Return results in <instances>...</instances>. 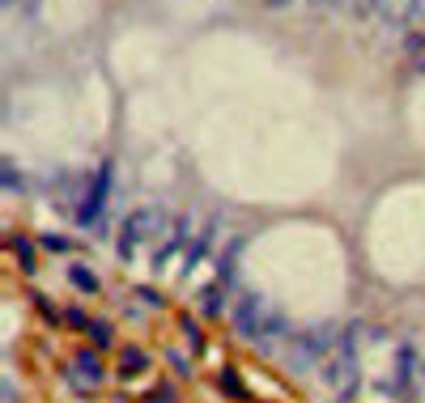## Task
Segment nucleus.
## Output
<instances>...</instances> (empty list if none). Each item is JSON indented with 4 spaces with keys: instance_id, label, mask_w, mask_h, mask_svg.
<instances>
[{
    "instance_id": "1",
    "label": "nucleus",
    "mask_w": 425,
    "mask_h": 403,
    "mask_svg": "<svg viewBox=\"0 0 425 403\" xmlns=\"http://www.w3.org/2000/svg\"><path fill=\"white\" fill-rule=\"evenodd\" d=\"M319 382L341 403H353V395H358V336L353 331L336 336L332 353L319 361Z\"/></svg>"
},
{
    "instance_id": "2",
    "label": "nucleus",
    "mask_w": 425,
    "mask_h": 403,
    "mask_svg": "<svg viewBox=\"0 0 425 403\" xmlns=\"http://www.w3.org/2000/svg\"><path fill=\"white\" fill-rule=\"evenodd\" d=\"M162 225H166V212H162L158 204L136 208V212L128 217V225H123V255H132V246H140V242H153V238L162 234Z\"/></svg>"
},
{
    "instance_id": "12",
    "label": "nucleus",
    "mask_w": 425,
    "mask_h": 403,
    "mask_svg": "<svg viewBox=\"0 0 425 403\" xmlns=\"http://www.w3.org/2000/svg\"><path fill=\"white\" fill-rule=\"evenodd\" d=\"M89 331H94V344H98V348H106V344H111V327H106V323H94Z\"/></svg>"
},
{
    "instance_id": "3",
    "label": "nucleus",
    "mask_w": 425,
    "mask_h": 403,
    "mask_svg": "<svg viewBox=\"0 0 425 403\" xmlns=\"http://www.w3.org/2000/svg\"><path fill=\"white\" fill-rule=\"evenodd\" d=\"M332 344H336L332 327H311V331H302L298 344H294V365H298V370H319V361L332 353Z\"/></svg>"
},
{
    "instance_id": "9",
    "label": "nucleus",
    "mask_w": 425,
    "mask_h": 403,
    "mask_svg": "<svg viewBox=\"0 0 425 403\" xmlns=\"http://www.w3.org/2000/svg\"><path fill=\"white\" fill-rule=\"evenodd\" d=\"M200 310H204V314H221V289H217V285H209V289L200 293Z\"/></svg>"
},
{
    "instance_id": "10",
    "label": "nucleus",
    "mask_w": 425,
    "mask_h": 403,
    "mask_svg": "<svg viewBox=\"0 0 425 403\" xmlns=\"http://www.w3.org/2000/svg\"><path fill=\"white\" fill-rule=\"evenodd\" d=\"M140 365H145V353L140 348H123V378H132V374H140Z\"/></svg>"
},
{
    "instance_id": "6",
    "label": "nucleus",
    "mask_w": 425,
    "mask_h": 403,
    "mask_svg": "<svg viewBox=\"0 0 425 403\" xmlns=\"http://www.w3.org/2000/svg\"><path fill=\"white\" fill-rule=\"evenodd\" d=\"M106 191H111V161H106V166H98V174L89 178V191H85V200L77 204V221H94V217H98V208L106 204Z\"/></svg>"
},
{
    "instance_id": "14",
    "label": "nucleus",
    "mask_w": 425,
    "mask_h": 403,
    "mask_svg": "<svg viewBox=\"0 0 425 403\" xmlns=\"http://www.w3.org/2000/svg\"><path fill=\"white\" fill-rule=\"evenodd\" d=\"M264 4H268V8H285L289 0H264Z\"/></svg>"
},
{
    "instance_id": "13",
    "label": "nucleus",
    "mask_w": 425,
    "mask_h": 403,
    "mask_svg": "<svg viewBox=\"0 0 425 403\" xmlns=\"http://www.w3.org/2000/svg\"><path fill=\"white\" fill-rule=\"evenodd\" d=\"M370 8H375V0H349V13H353V17H362V21L370 17Z\"/></svg>"
},
{
    "instance_id": "7",
    "label": "nucleus",
    "mask_w": 425,
    "mask_h": 403,
    "mask_svg": "<svg viewBox=\"0 0 425 403\" xmlns=\"http://www.w3.org/2000/svg\"><path fill=\"white\" fill-rule=\"evenodd\" d=\"M77 365H81V378L94 387V382H102V365H98V357L94 353H77Z\"/></svg>"
},
{
    "instance_id": "5",
    "label": "nucleus",
    "mask_w": 425,
    "mask_h": 403,
    "mask_svg": "<svg viewBox=\"0 0 425 403\" xmlns=\"http://www.w3.org/2000/svg\"><path fill=\"white\" fill-rule=\"evenodd\" d=\"M425 8V0H375V8H370V21H379V25H409V21H417Z\"/></svg>"
},
{
    "instance_id": "4",
    "label": "nucleus",
    "mask_w": 425,
    "mask_h": 403,
    "mask_svg": "<svg viewBox=\"0 0 425 403\" xmlns=\"http://www.w3.org/2000/svg\"><path fill=\"white\" fill-rule=\"evenodd\" d=\"M264 323H268V302H264L260 293H243V302L234 306V327H238V336H247L251 344H260Z\"/></svg>"
},
{
    "instance_id": "15",
    "label": "nucleus",
    "mask_w": 425,
    "mask_h": 403,
    "mask_svg": "<svg viewBox=\"0 0 425 403\" xmlns=\"http://www.w3.org/2000/svg\"><path fill=\"white\" fill-rule=\"evenodd\" d=\"M311 4H319V8H324V4H336V0H311Z\"/></svg>"
},
{
    "instance_id": "8",
    "label": "nucleus",
    "mask_w": 425,
    "mask_h": 403,
    "mask_svg": "<svg viewBox=\"0 0 425 403\" xmlns=\"http://www.w3.org/2000/svg\"><path fill=\"white\" fill-rule=\"evenodd\" d=\"M409 59H413V68H417V72H425V30L409 38Z\"/></svg>"
},
{
    "instance_id": "11",
    "label": "nucleus",
    "mask_w": 425,
    "mask_h": 403,
    "mask_svg": "<svg viewBox=\"0 0 425 403\" xmlns=\"http://www.w3.org/2000/svg\"><path fill=\"white\" fill-rule=\"evenodd\" d=\"M68 280H72V285H77L81 293H94V289H98V280H94V276H89L85 268H72V272H68Z\"/></svg>"
}]
</instances>
